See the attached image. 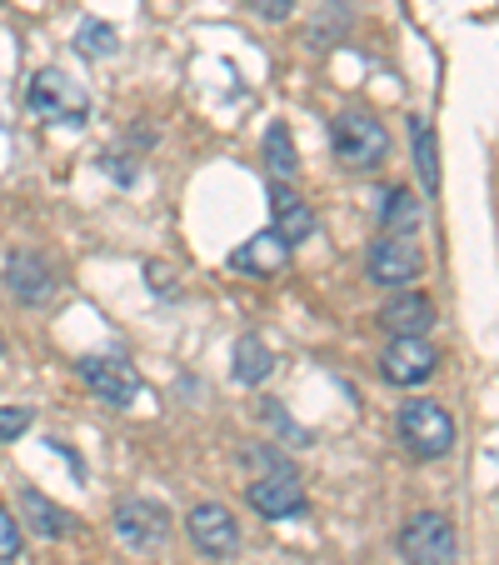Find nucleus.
Wrapping results in <instances>:
<instances>
[{"label": "nucleus", "instance_id": "nucleus-1", "mask_svg": "<svg viewBox=\"0 0 499 565\" xmlns=\"http://www.w3.org/2000/svg\"><path fill=\"white\" fill-rule=\"evenodd\" d=\"M329 146H335V160H340L345 171H375L390 156V130L370 110H345L329 126Z\"/></svg>", "mask_w": 499, "mask_h": 565}, {"label": "nucleus", "instance_id": "nucleus-2", "mask_svg": "<svg viewBox=\"0 0 499 565\" xmlns=\"http://www.w3.org/2000/svg\"><path fill=\"white\" fill-rule=\"evenodd\" d=\"M25 106H31V116L51 120V126H80L90 110V96H86V86H75L61 65H45V71L31 75V86H25Z\"/></svg>", "mask_w": 499, "mask_h": 565}, {"label": "nucleus", "instance_id": "nucleus-3", "mask_svg": "<svg viewBox=\"0 0 499 565\" xmlns=\"http://www.w3.org/2000/svg\"><path fill=\"white\" fill-rule=\"evenodd\" d=\"M400 440L420 460H440L455 450V416L440 401H404L400 406Z\"/></svg>", "mask_w": 499, "mask_h": 565}, {"label": "nucleus", "instance_id": "nucleus-4", "mask_svg": "<svg viewBox=\"0 0 499 565\" xmlns=\"http://www.w3.org/2000/svg\"><path fill=\"white\" fill-rule=\"evenodd\" d=\"M400 555L410 565H459V541H455L449 515H440V511L410 515L400 531Z\"/></svg>", "mask_w": 499, "mask_h": 565}, {"label": "nucleus", "instance_id": "nucleus-5", "mask_svg": "<svg viewBox=\"0 0 499 565\" xmlns=\"http://www.w3.org/2000/svg\"><path fill=\"white\" fill-rule=\"evenodd\" d=\"M420 270H425V256H420L410 235H380L370 256H365V276L384 290H410L420 280Z\"/></svg>", "mask_w": 499, "mask_h": 565}, {"label": "nucleus", "instance_id": "nucleus-6", "mask_svg": "<svg viewBox=\"0 0 499 565\" xmlns=\"http://www.w3.org/2000/svg\"><path fill=\"white\" fill-rule=\"evenodd\" d=\"M116 535H120V545H130L140 555L160 551V545L171 541V515H165V505L130 495V501L116 505Z\"/></svg>", "mask_w": 499, "mask_h": 565}, {"label": "nucleus", "instance_id": "nucleus-7", "mask_svg": "<svg viewBox=\"0 0 499 565\" xmlns=\"http://www.w3.org/2000/svg\"><path fill=\"white\" fill-rule=\"evenodd\" d=\"M185 531H191L195 551L210 555V561H230V555L240 551V525H235V515L225 511L220 501L195 505V511L185 515Z\"/></svg>", "mask_w": 499, "mask_h": 565}, {"label": "nucleus", "instance_id": "nucleus-8", "mask_svg": "<svg viewBox=\"0 0 499 565\" xmlns=\"http://www.w3.org/2000/svg\"><path fill=\"white\" fill-rule=\"evenodd\" d=\"M440 365V351L425 341V335H394L380 355V375L390 385H425Z\"/></svg>", "mask_w": 499, "mask_h": 565}, {"label": "nucleus", "instance_id": "nucleus-9", "mask_svg": "<svg viewBox=\"0 0 499 565\" xmlns=\"http://www.w3.org/2000/svg\"><path fill=\"white\" fill-rule=\"evenodd\" d=\"M80 381H86L106 406H130L140 391V375L126 355H80Z\"/></svg>", "mask_w": 499, "mask_h": 565}, {"label": "nucleus", "instance_id": "nucleus-10", "mask_svg": "<svg viewBox=\"0 0 499 565\" xmlns=\"http://www.w3.org/2000/svg\"><path fill=\"white\" fill-rule=\"evenodd\" d=\"M245 501L256 505V511L265 515V521H290V515L305 511V486H300L295 470H275V476L250 480Z\"/></svg>", "mask_w": 499, "mask_h": 565}, {"label": "nucleus", "instance_id": "nucleus-11", "mask_svg": "<svg viewBox=\"0 0 499 565\" xmlns=\"http://www.w3.org/2000/svg\"><path fill=\"white\" fill-rule=\"evenodd\" d=\"M6 286L21 306H45L55 296V270L41 260V250H11L6 260Z\"/></svg>", "mask_w": 499, "mask_h": 565}, {"label": "nucleus", "instance_id": "nucleus-12", "mask_svg": "<svg viewBox=\"0 0 499 565\" xmlns=\"http://www.w3.org/2000/svg\"><path fill=\"white\" fill-rule=\"evenodd\" d=\"M380 326L390 335H425L430 326H435V306H430V296H420V290H394L380 306Z\"/></svg>", "mask_w": 499, "mask_h": 565}, {"label": "nucleus", "instance_id": "nucleus-13", "mask_svg": "<svg viewBox=\"0 0 499 565\" xmlns=\"http://www.w3.org/2000/svg\"><path fill=\"white\" fill-rule=\"evenodd\" d=\"M290 260V246L280 241V231L270 225V231H260V235H250L240 250L230 256V266L235 270H250V276H275L280 266Z\"/></svg>", "mask_w": 499, "mask_h": 565}, {"label": "nucleus", "instance_id": "nucleus-14", "mask_svg": "<svg viewBox=\"0 0 499 565\" xmlns=\"http://www.w3.org/2000/svg\"><path fill=\"white\" fill-rule=\"evenodd\" d=\"M270 211H275V231L285 246H300V241H310L315 235V211H310L305 201H300L290 185L275 181V191H270Z\"/></svg>", "mask_w": 499, "mask_h": 565}, {"label": "nucleus", "instance_id": "nucleus-15", "mask_svg": "<svg viewBox=\"0 0 499 565\" xmlns=\"http://www.w3.org/2000/svg\"><path fill=\"white\" fill-rule=\"evenodd\" d=\"M21 515L35 535H45V541H61V535H70V525H75L70 511H61V505L41 491H21Z\"/></svg>", "mask_w": 499, "mask_h": 565}, {"label": "nucleus", "instance_id": "nucleus-16", "mask_svg": "<svg viewBox=\"0 0 499 565\" xmlns=\"http://www.w3.org/2000/svg\"><path fill=\"white\" fill-rule=\"evenodd\" d=\"M380 225H384V235H414L420 225H425V205H420V195L414 191H390L384 195Z\"/></svg>", "mask_w": 499, "mask_h": 565}, {"label": "nucleus", "instance_id": "nucleus-17", "mask_svg": "<svg viewBox=\"0 0 499 565\" xmlns=\"http://www.w3.org/2000/svg\"><path fill=\"white\" fill-rule=\"evenodd\" d=\"M270 371H275V351H270L260 335H245V341L235 345V381H240V385H260Z\"/></svg>", "mask_w": 499, "mask_h": 565}, {"label": "nucleus", "instance_id": "nucleus-18", "mask_svg": "<svg viewBox=\"0 0 499 565\" xmlns=\"http://www.w3.org/2000/svg\"><path fill=\"white\" fill-rule=\"evenodd\" d=\"M410 146H414V166H420V181H425V191L435 195V191H440V150H435V130H430L425 116L410 120Z\"/></svg>", "mask_w": 499, "mask_h": 565}, {"label": "nucleus", "instance_id": "nucleus-19", "mask_svg": "<svg viewBox=\"0 0 499 565\" xmlns=\"http://www.w3.org/2000/svg\"><path fill=\"white\" fill-rule=\"evenodd\" d=\"M265 160L275 175H295L300 171V156H295V136H290V126H270L265 130Z\"/></svg>", "mask_w": 499, "mask_h": 565}, {"label": "nucleus", "instance_id": "nucleus-20", "mask_svg": "<svg viewBox=\"0 0 499 565\" xmlns=\"http://www.w3.org/2000/svg\"><path fill=\"white\" fill-rule=\"evenodd\" d=\"M116 45H120V35H116V25H106V21H80V31H75V51L90 55V61L116 55Z\"/></svg>", "mask_w": 499, "mask_h": 565}, {"label": "nucleus", "instance_id": "nucleus-21", "mask_svg": "<svg viewBox=\"0 0 499 565\" xmlns=\"http://www.w3.org/2000/svg\"><path fill=\"white\" fill-rule=\"evenodd\" d=\"M31 430V411L25 406H0V446H11Z\"/></svg>", "mask_w": 499, "mask_h": 565}, {"label": "nucleus", "instance_id": "nucleus-22", "mask_svg": "<svg viewBox=\"0 0 499 565\" xmlns=\"http://www.w3.org/2000/svg\"><path fill=\"white\" fill-rule=\"evenodd\" d=\"M0 561L11 565V561H21V525H15V515L0 505Z\"/></svg>", "mask_w": 499, "mask_h": 565}, {"label": "nucleus", "instance_id": "nucleus-23", "mask_svg": "<svg viewBox=\"0 0 499 565\" xmlns=\"http://www.w3.org/2000/svg\"><path fill=\"white\" fill-rule=\"evenodd\" d=\"M245 6H250V11H256L260 21H285V15L295 11L300 0H245Z\"/></svg>", "mask_w": 499, "mask_h": 565}, {"label": "nucleus", "instance_id": "nucleus-24", "mask_svg": "<svg viewBox=\"0 0 499 565\" xmlns=\"http://www.w3.org/2000/svg\"><path fill=\"white\" fill-rule=\"evenodd\" d=\"M0 355H6V341H0Z\"/></svg>", "mask_w": 499, "mask_h": 565}]
</instances>
